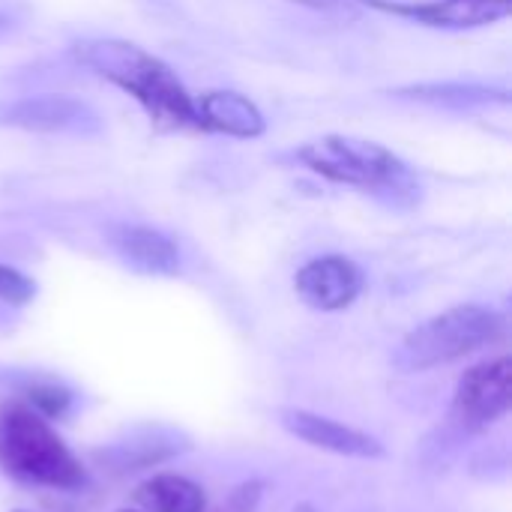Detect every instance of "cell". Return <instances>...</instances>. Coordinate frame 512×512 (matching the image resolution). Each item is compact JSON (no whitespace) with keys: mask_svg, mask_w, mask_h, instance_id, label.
Segmentation results:
<instances>
[{"mask_svg":"<svg viewBox=\"0 0 512 512\" xmlns=\"http://www.w3.org/2000/svg\"><path fill=\"white\" fill-rule=\"evenodd\" d=\"M138 501L153 512H201L204 492L177 474H159L138 489Z\"/></svg>","mask_w":512,"mask_h":512,"instance_id":"12","label":"cell"},{"mask_svg":"<svg viewBox=\"0 0 512 512\" xmlns=\"http://www.w3.org/2000/svg\"><path fill=\"white\" fill-rule=\"evenodd\" d=\"M198 129L222 132L231 138H258L267 123L258 105L237 90H207L195 99Z\"/></svg>","mask_w":512,"mask_h":512,"instance_id":"10","label":"cell"},{"mask_svg":"<svg viewBox=\"0 0 512 512\" xmlns=\"http://www.w3.org/2000/svg\"><path fill=\"white\" fill-rule=\"evenodd\" d=\"M180 438L174 432H165V429H153L150 435H144L141 441H132V444H117L114 450H108V459H114L120 468H144V465H156L174 453H180L186 444H177Z\"/></svg>","mask_w":512,"mask_h":512,"instance_id":"13","label":"cell"},{"mask_svg":"<svg viewBox=\"0 0 512 512\" xmlns=\"http://www.w3.org/2000/svg\"><path fill=\"white\" fill-rule=\"evenodd\" d=\"M294 3H303L309 9H321V12H339V9H345L348 0H294Z\"/></svg>","mask_w":512,"mask_h":512,"instance_id":"18","label":"cell"},{"mask_svg":"<svg viewBox=\"0 0 512 512\" xmlns=\"http://www.w3.org/2000/svg\"><path fill=\"white\" fill-rule=\"evenodd\" d=\"M0 468L18 480L51 489H75L84 483L78 459L51 432V426L24 405L0 411Z\"/></svg>","mask_w":512,"mask_h":512,"instance_id":"2","label":"cell"},{"mask_svg":"<svg viewBox=\"0 0 512 512\" xmlns=\"http://www.w3.org/2000/svg\"><path fill=\"white\" fill-rule=\"evenodd\" d=\"M117 255L147 276H174L180 270V249L171 237L147 225H123L111 237Z\"/></svg>","mask_w":512,"mask_h":512,"instance_id":"11","label":"cell"},{"mask_svg":"<svg viewBox=\"0 0 512 512\" xmlns=\"http://www.w3.org/2000/svg\"><path fill=\"white\" fill-rule=\"evenodd\" d=\"M120 512H132V510H120Z\"/></svg>","mask_w":512,"mask_h":512,"instance_id":"19","label":"cell"},{"mask_svg":"<svg viewBox=\"0 0 512 512\" xmlns=\"http://www.w3.org/2000/svg\"><path fill=\"white\" fill-rule=\"evenodd\" d=\"M294 288L300 300L318 312L348 309L363 291V270L342 255H324L300 267Z\"/></svg>","mask_w":512,"mask_h":512,"instance_id":"6","label":"cell"},{"mask_svg":"<svg viewBox=\"0 0 512 512\" xmlns=\"http://www.w3.org/2000/svg\"><path fill=\"white\" fill-rule=\"evenodd\" d=\"M27 399H30L33 411L42 417H63L69 411V402H72L69 390H63L57 384H33L27 390Z\"/></svg>","mask_w":512,"mask_h":512,"instance_id":"15","label":"cell"},{"mask_svg":"<svg viewBox=\"0 0 512 512\" xmlns=\"http://www.w3.org/2000/svg\"><path fill=\"white\" fill-rule=\"evenodd\" d=\"M512 363L498 357L468 369L453 396V417L462 429L480 432L510 411Z\"/></svg>","mask_w":512,"mask_h":512,"instance_id":"5","label":"cell"},{"mask_svg":"<svg viewBox=\"0 0 512 512\" xmlns=\"http://www.w3.org/2000/svg\"><path fill=\"white\" fill-rule=\"evenodd\" d=\"M300 162L342 186H357L366 192H387L393 201L414 198V174L408 165L387 147L351 135H324L300 147Z\"/></svg>","mask_w":512,"mask_h":512,"instance_id":"3","label":"cell"},{"mask_svg":"<svg viewBox=\"0 0 512 512\" xmlns=\"http://www.w3.org/2000/svg\"><path fill=\"white\" fill-rule=\"evenodd\" d=\"M261 495H264V486H261L258 480L243 483V486H237V489L228 495L225 507L219 512H258V507H261Z\"/></svg>","mask_w":512,"mask_h":512,"instance_id":"17","label":"cell"},{"mask_svg":"<svg viewBox=\"0 0 512 512\" xmlns=\"http://www.w3.org/2000/svg\"><path fill=\"white\" fill-rule=\"evenodd\" d=\"M501 333H504V318L498 312L474 303L453 306L405 336L399 348V363L414 372L444 366L498 342Z\"/></svg>","mask_w":512,"mask_h":512,"instance_id":"4","label":"cell"},{"mask_svg":"<svg viewBox=\"0 0 512 512\" xmlns=\"http://www.w3.org/2000/svg\"><path fill=\"white\" fill-rule=\"evenodd\" d=\"M15 512H24V510H15Z\"/></svg>","mask_w":512,"mask_h":512,"instance_id":"20","label":"cell"},{"mask_svg":"<svg viewBox=\"0 0 512 512\" xmlns=\"http://www.w3.org/2000/svg\"><path fill=\"white\" fill-rule=\"evenodd\" d=\"M6 123L30 132H96V111L72 96H30L6 111Z\"/></svg>","mask_w":512,"mask_h":512,"instance_id":"8","label":"cell"},{"mask_svg":"<svg viewBox=\"0 0 512 512\" xmlns=\"http://www.w3.org/2000/svg\"><path fill=\"white\" fill-rule=\"evenodd\" d=\"M399 96L465 108V105H486V102H492V96H504V93H495V90L480 87V84H420V87L399 90Z\"/></svg>","mask_w":512,"mask_h":512,"instance_id":"14","label":"cell"},{"mask_svg":"<svg viewBox=\"0 0 512 512\" xmlns=\"http://www.w3.org/2000/svg\"><path fill=\"white\" fill-rule=\"evenodd\" d=\"M33 294H36V285L24 273H18L15 267H3L0 264V300L3 303L24 306Z\"/></svg>","mask_w":512,"mask_h":512,"instance_id":"16","label":"cell"},{"mask_svg":"<svg viewBox=\"0 0 512 512\" xmlns=\"http://www.w3.org/2000/svg\"><path fill=\"white\" fill-rule=\"evenodd\" d=\"M75 57L99 78L129 93L159 129H198L195 99L189 96L183 81L174 75L171 66L138 48L135 42L84 39L75 45Z\"/></svg>","mask_w":512,"mask_h":512,"instance_id":"1","label":"cell"},{"mask_svg":"<svg viewBox=\"0 0 512 512\" xmlns=\"http://www.w3.org/2000/svg\"><path fill=\"white\" fill-rule=\"evenodd\" d=\"M384 12L414 18L426 27H444V30H465V27H483L510 12L507 0H429V3H387V0H366Z\"/></svg>","mask_w":512,"mask_h":512,"instance_id":"9","label":"cell"},{"mask_svg":"<svg viewBox=\"0 0 512 512\" xmlns=\"http://www.w3.org/2000/svg\"><path fill=\"white\" fill-rule=\"evenodd\" d=\"M507 3H510V0H507Z\"/></svg>","mask_w":512,"mask_h":512,"instance_id":"21","label":"cell"},{"mask_svg":"<svg viewBox=\"0 0 512 512\" xmlns=\"http://www.w3.org/2000/svg\"><path fill=\"white\" fill-rule=\"evenodd\" d=\"M279 423L285 432H291L294 438L318 447V450H327V453H336V456H351V459H381L384 456V447L378 438L360 432V429H351V426H342L336 420H327V417H318L312 411H300V408H282L279 414Z\"/></svg>","mask_w":512,"mask_h":512,"instance_id":"7","label":"cell"}]
</instances>
